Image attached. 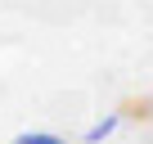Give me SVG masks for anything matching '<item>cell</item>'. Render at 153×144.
I'll use <instances>...</instances> for the list:
<instances>
[{
    "mask_svg": "<svg viewBox=\"0 0 153 144\" xmlns=\"http://www.w3.org/2000/svg\"><path fill=\"white\" fill-rule=\"evenodd\" d=\"M14 144H68V140H59V135H50V131H32V135H18Z\"/></svg>",
    "mask_w": 153,
    "mask_h": 144,
    "instance_id": "1",
    "label": "cell"
}]
</instances>
